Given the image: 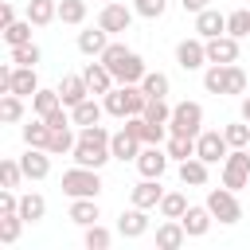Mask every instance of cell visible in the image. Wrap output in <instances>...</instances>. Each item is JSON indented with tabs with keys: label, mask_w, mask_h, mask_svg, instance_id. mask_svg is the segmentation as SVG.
I'll list each match as a JSON object with an SVG mask.
<instances>
[{
	"label": "cell",
	"mask_w": 250,
	"mask_h": 250,
	"mask_svg": "<svg viewBox=\"0 0 250 250\" xmlns=\"http://www.w3.org/2000/svg\"><path fill=\"white\" fill-rule=\"evenodd\" d=\"M109 137L113 133H105L102 125H86L82 133H78V141H74V164H82V168H105V160H113V152H109Z\"/></svg>",
	"instance_id": "1"
},
{
	"label": "cell",
	"mask_w": 250,
	"mask_h": 250,
	"mask_svg": "<svg viewBox=\"0 0 250 250\" xmlns=\"http://www.w3.org/2000/svg\"><path fill=\"white\" fill-rule=\"evenodd\" d=\"M102 62L109 66V74L125 86V82H141L148 70H145V62H141V55L137 51H129L125 43H109L105 51H102Z\"/></svg>",
	"instance_id": "2"
},
{
	"label": "cell",
	"mask_w": 250,
	"mask_h": 250,
	"mask_svg": "<svg viewBox=\"0 0 250 250\" xmlns=\"http://www.w3.org/2000/svg\"><path fill=\"white\" fill-rule=\"evenodd\" d=\"M105 113H113V117H133V113H145V105H148V94L141 90V82H125V86H113L109 94H105Z\"/></svg>",
	"instance_id": "3"
},
{
	"label": "cell",
	"mask_w": 250,
	"mask_h": 250,
	"mask_svg": "<svg viewBox=\"0 0 250 250\" xmlns=\"http://www.w3.org/2000/svg\"><path fill=\"white\" fill-rule=\"evenodd\" d=\"M98 172L102 168H82V164L66 168L62 172V191L70 199H98V191H102V176Z\"/></svg>",
	"instance_id": "4"
},
{
	"label": "cell",
	"mask_w": 250,
	"mask_h": 250,
	"mask_svg": "<svg viewBox=\"0 0 250 250\" xmlns=\"http://www.w3.org/2000/svg\"><path fill=\"white\" fill-rule=\"evenodd\" d=\"M207 211H211L219 223H227V227H230V223H238V219H242L238 191H230L227 184H223V188H211V191H207Z\"/></svg>",
	"instance_id": "5"
},
{
	"label": "cell",
	"mask_w": 250,
	"mask_h": 250,
	"mask_svg": "<svg viewBox=\"0 0 250 250\" xmlns=\"http://www.w3.org/2000/svg\"><path fill=\"white\" fill-rule=\"evenodd\" d=\"M199 125H203V105H199V102H180V105H172L168 133H180V137H199Z\"/></svg>",
	"instance_id": "6"
},
{
	"label": "cell",
	"mask_w": 250,
	"mask_h": 250,
	"mask_svg": "<svg viewBox=\"0 0 250 250\" xmlns=\"http://www.w3.org/2000/svg\"><path fill=\"white\" fill-rule=\"evenodd\" d=\"M223 184L230 191H242L250 184V152L246 148H230L227 160H223Z\"/></svg>",
	"instance_id": "7"
},
{
	"label": "cell",
	"mask_w": 250,
	"mask_h": 250,
	"mask_svg": "<svg viewBox=\"0 0 250 250\" xmlns=\"http://www.w3.org/2000/svg\"><path fill=\"white\" fill-rule=\"evenodd\" d=\"M227 152H230V141H227L223 133L207 129V133H199V137H195V156H203L207 164H219V160H227Z\"/></svg>",
	"instance_id": "8"
},
{
	"label": "cell",
	"mask_w": 250,
	"mask_h": 250,
	"mask_svg": "<svg viewBox=\"0 0 250 250\" xmlns=\"http://www.w3.org/2000/svg\"><path fill=\"white\" fill-rule=\"evenodd\" d=\"M129 23H133V8H125V4H117V0L102 4V12H98V27H105L109 35H117V31H129Z\"/></svg>",
	"instance_id": "9"
},
{
	"label": "cell",
	"mask_w": 250,
	"mask_h": 250,
	"mask_svg": "<svg viewBox=\"0 0 250 250\" xmlns=\"http://www.w3.org/2000/svg\"><path fill=\"white\" fill-rule=\"evenodd\" d=\"M176 62L184 66V70H199L203 62H207V39H180L176 43Z\"/></svg>",
	"instance_id": "10"
},
{
	"label": "cell",
	"mask_w": 250,
	"mask_h": 250,
	"mask_svg": "<svg viewBox=\"0 0 250 250\" xmlns=\"http://www.w3.org/2000/svg\"><path fill=\"white\" fill-rule=\"evenodd\" d=\"M168 160H172V156H168V148L148 145V148H141V156H137L133 164H137V172H141V176H156V180H160V176H164V168H168Z\"/></svg>",
	"instance_id": "11"
},
{
	"label": "cell",
	"mask_w": 250,
	"mask_h": 250,
	"mask_svg": "<svg viewBox=\"0 0 250 250\" xmlns=\"http://www.w3.org/2000/svg\"><path fill=\"white\" fill-rule=\"evenodd\" d=\"M145 230H148V207H137V203H133L129 211L117 215V234H121V238H141Z\"/></svg>",
	"instance_id": "12"
},
{
	"label": "cell",
	"mask_w": 250,
	"mask_h": 250,
	"mask_svg": "<svg viewBox=\"0 0 250 250\" xmlns=\"http://www.w3.org/2000/svg\"><path fill=\"white\" fill-rule=\"evenodd\" d=\"M20 168H23V176H27V180H47V172H51V152H47V148H31V145H27V152L20 156Z\"/></svg>",
	"instance_id": "13"
},
{
	"label": "cell",
	"mask_w": 250,
	"mask_h": 250,
	"mask_svg": "<svg viewBox=\"0 0 250 250\" xmlns=\"http://www.w3.org/2000/svg\"><path fill=\"white\" fill-rule=\"evenodd\" d=\"M195 35L199 39H215V35H227V16L219 8H203L195 16Z\"/></svg>",
	"instance_id": "14"
},
{
	"label": "cell",
	"mask_w": 250,
	"mask_h": 250,
	"mask_svg": "<svg viewBox=\"0 0 250 250\" xmlns=\"http://www.w3.org/2000/svg\"><path fill=\"white\" fill-rule=\"evenodd\" d=\"M141 137H133L129 129H117L113 137H109V152H113V160H137L141 156Z\"/></svg>",
	"instance_id": "15"
},
{
	"label": "cell",
	"mask_w": 250,
	"mask_h": 250,
	"mask_svg": "<svg viewBox=\"0 0 250 250\" xmlns=\"http://www.w3.org/2000/svg\"><path fill=\"white\" fill-rule=\"evenodd\" d=\"M82 78H86V86H90V94H109L113 90V74H109V66L98 59V62H86V70H82Z\"/></svg>",
	"instance_id": "16"
},
{
	"label": "cell",
	"mask_w": 250,
	"mask_h": 250,
	"mask_svg": "<svg viewBox=\"0 0 250 250\" xmlns=\"http://www.w3.org/2000/svg\"><path fill=\"white\" fill-rule=\"evenodd\" d=\"M59 98H62V105H66V109H74L78 102H86V98H90L86 78H82V74H66V78L59 82Z\"/></svg>",
	"instance_id": "17"
},
{
	"label": "cell",
	"mask_w": 250,
	"mask_h": 250,
	"mask_svg": "<svg viewBox=\"0 0 250 250\" xmlns=\"http://www.w3.org/2000/svg\"><path fill=\"white\" fill-rule=\"evenodd\" d=\"M180 223H184V230H188V238H203V234L211 230V223H215V215H211V211H207V203H203V207H188Z\"/></svg>",
	"instance_id": "18"
},
{
	"label": "cell",
	"mask_w": 250,
	"mask_h": 250,
	"mask_svg": "<svg viewBox=\"0 0 250 250\" xmlns=\"http://www.w3.org/2000/svg\"><path fill=\"white\" fill-rule=\"evenodd\" d=\"M184 242H188V230H184L180 219H164V223L156 227V246H160V250H180Z\"/></svg>",
	"instance_id": "19"
},
{
	"label": "cell",
	"mask_w": 250,
	"mask_h": 250,
	"mask_svg": "<svg viewBox=\"0 0 250 250\" xmlns=\"http://www.w3.org/2000/svg\"><path fill=\"white\" fill-rule=\"evenodd\" d=\"M234 59H238V39L234 35L207 39V62H234Z\"/></svg>",
	"instance_id": "20"
},
{
	"label": "cell",
	"mask_w": 250,
	"mask_h": 250,
	"mask_svg": "<svg viewBox=\"0 0 250 250\" xmlns=\"http://www.w3.org/2000/svg\"><path fill=\"white\" fill-rule=\"evenodd\" d=\"M207 160L203 156H188V160H180V184L184 188H203L207 184Z\"/></svg>",
	"instance_id": "21"
},
{
	"label": "cell",
	"mask_w": 250,
	"mask_h": 250,
	"mask_svg": "<svg viewBox=\"0 0 250 250\" xmlns=\"http://www.w3.org/2000/svg\"><path fill=\"white\" fill-rule=\"evenodd\" d=\"M109 47V31L105 27H90V31H78V51L90 55V59H102V51Z\"/></svg>",
	"instance_id": "22"
},
{
	"label": "cell",
	"mask_w": 250,
	"mask_h": 250,
	"mask_svg": "<svg viewBox=\"0 0 250 250\" xmlns=\"http://www.w3.org/2000/svg\"><path fill=\"white\" fill-rule=\"evenodd\" d=\"M129 195H133V203H137V207H160V199H164V191H160V180H156V176H145Z\"/></svg>",
	"instance_id": "23"
},
{
	"label": "cell",
	"mask_w": 250,
	"mask_h": 250,
	"mask_svg": "<svg viewBox=\"0 0 250 250\" xmlns=\"http://www.w3.org/2000/svg\"><path fill=\"white\" fill-rule=\"evenodd\" d=\"M27 20L35 27H47L51 20H59V0H27Z\"/></svg>",
	"instance_id": "24"
},
{
	"label": "cell",
	"mask_w": 250,
	"mask_h": 250,
	"mask_svg": "<svg viewBox=\"0 0 250 250\" xmlns=\"http://www.w3.org/2000/svg\"><path fill=\"white\" fill-rule=\"evenodd\" d=\"M102 113H105V105H98L94 98H86V102H78V105L70 109V121L86 129V125H98V121H102Z\"/></svg>",
	"instance_id": "25"
},
{
	"label": "cell",
	"mask_w": 250,
	"mask_h": 250,
	"mask_svg": "<svg viewBox=\"0 0 250 250\" xmlns=\"http://www.w3.org/2000/svg\"><path fill=\"white\" fill-rule=\"evenodd\" d=\"M43 215H47V199H43L39 191L20 195V219H23V223H39Z\"/></svg>",
	"instance_id": "26"
},
{
	"label": "cell",
	"mask_w": 250,
	"mask_h": 250,
	"mask_svg": "<svg viewBox=\"0 0 250 250\" xmlns=\"http://www.w3.org/2000/svg\"><path fill=\"white\" fill-rule=\"evenodd\" d=\"M98 219H102L98 199H74V203H70V223H78V227H94Z\"/></svg>",
	"instance_id": "27"
},
{
	"label": "cell",
	"mask_w": 250,
	"mask_h": 250,
	"mask_svg": "<svg viewBox=\"0 0 250 250\" xmlns=\"http://www.w3.org/2000/svg\"><path fill=\"white\" fill-rule=\"evenodd\" d=\"M203 90L207 94H227V62H211L203 70Z\"/></svg>",
	"instance_id": "28"
},
{
	"label": "cell",
	"mask_w": 250,
	"mask_h": 250,
	"mask_svg": "<svg viewBox=\"0 0 250 250\" xmlns=\"http://www.w3.org/2000/svg\"><path fill=\"white\" fill-rule=\"evenodd\" d=\"M62 105V98H59V90H35V98H31V109H35V117H47V113H55Z\"/></svg>",
	"instance_id": "29"
},
{
	"label": "cell",
	"mask_w": 250,
	"mask_h": 250,
	"mask_svg": "<svg viewBox=\"0 0 250 250\" xmlns=\"http://www.w3.org/2000/svg\"><path fill=\"white\" fill-rule=\"evenodd\" d=\"M23 145H31V148H47L51 145V125L39 117V121H31V125H23Z\"/></svg>",
	"instance_id": "30"
},
{
	"label": "cell",
	"mask_w": 250,
	"mask_h": 250,
	"mask_svg": "<svg viewBox=\"0 0 250 250\" xmlns=\"http://www.w3.org/2000/svg\"><path fill=\"white\" fill-rule=\"evenodd\" d=\"M31 20H16V23H8L4 27V43L8 47H23V43H31Z\"/></svg>",
	"instance_id": "31"
},
{
	"label": "cell",
	"mask_w": 250,
	"mask_h": 250,
	"mask_svg": "<svg viewBox=\"0 0 250 250\" xmlns=\"http://www.w3.org/2000/svg\"><path fill=\"white\" fill-rule=\"evenodd\" d=\"M74 133H70V125H62V129H51V145H47V152L51 156H62V152H74Z\"/></svg>",
	"instance_id": "32"
},
{
	"label": "cell",
	"mask_w": 250,
	"mask_h": 250,
	"mask_svg": "<svg viewBox=\"0 0 250 250\" xmlns=\"http://www.w3.org/2000/svg\"><path fill=\"white\" fill-rule=\"evenodd\" d=\"M168 156L172 160H188V156H195V137H180V133H168Z\"/></svg>",
	"instance_id": "33"
},
{
	"label": "cell",
	"mask_w": 250,
	"mask_h": 250,
	"mask_svg": "<svg viewBox=\"0 0 250 250\" xmlns=\"http://www.w3.org/2000/svg\"><path fill=\"white\" fill-rule=\"evenodd\" d=\"M184 211H188V195H184V191H164L160 215H164V219H184Z\"/></svg>",
	"instance_id": "34"
},
{
	"label": "cell",
	"mask_w": 250,
	"mask_h": 250,
	"mask_svg": "<svg viewBox=\"0 0 250 250\" xmlns=\"http://www.w3.org/2000/svg\"><path fill=\"white\" fill-rule=\"evenodd\" d=\"M59 20L70 23V27H78L86 20V0H59Z\"/></svg>",
	"instance_id": "35"
},
{
	"label": "cell",
	"mask_w": 250,
	"mask_h": 250,
	"mask_svg": "<svg viewBox=\"0 0 250 250\" xmlns=\"http://www.w3.org/2000/svg\"><path fill=\"white\" fill-rule=\"evenodd\" d=\"M20 117H23V98L8 90V94L0 98V121H8V125H12V121H20Z\"/></svg>",
	"instance_id": "36"
},
{
	"label": "cell",
	"mask_w": 250,
	"mask_h": 250,
	"mask_svg": "<svg viewBox=\"0 0 250 250\" xmlns=\"http://www.w3.org/2000/svg\"><path fill=\"white\" fill-rule=\"evenodd\" d=\"M141 90H145L148 98H164V94H168V74H160V70H148V74L141 78Z\"/></svg>",
	"instance_id": "37"
},
{
	"label": "cell",
	"mask_w": 250,
	"mask_h": 250,
	"mask_svg": "<svg viewBox=\"0 0 250 250\" xmlns=\"http://www.w3.org/2000/svg\"><path fill=\"white\" fill-rule=\"evenodd\" d=\"M82 242H86V250H105V246L113 242V234H109V230H105L102 223H94V227H86Z\"/></svg>",
	"instance_id": "38"
},
{
	"label": "cell",
	"mask_w": 250,
	"mask_h": 250,
	"mask_svg": "<svg viewBox=\"0 0 250 250\" xmlns=\"http://www.w3.org/2000/svg\"><path fill=\"white\" fill-rule=\"evenodd\" d=\"M227 35H234V39L250 35V12H246V8H234V12L227 16Z\"/></svg>",
	"instance_id": "39"
},
{
	"label": "cell",
	"mask_w": 250,
	"mask_h": 250,
	"mask_svg": "<svg viewBox=\"0 0 250 250\" xmlns=\"http://www.w3.org/2000/svg\"><path fill=\"white\" fill-rule=\"evenodd\" d=\"M145 117H148V121H156V125H168V121H172V105H168L164 98H148Z\"/></svg>",
	"instance_id": "40"
},
{
	"label": "cell",
	"mask_w": 250,
	"mask_h": 250,
	"mask_svg": "<svg viewBox=\"0 0 250 250\" xmlns=\"http://www.w3.org/2000/svg\"><path fill=\"white\" fill-rule=\"evenodd\" d=\"M223 137L230 141V148H246V145H250V121H234V125H227Z\"/></svg>",
	"instance_id": "41"
},
{
	"label": "cell",
	"mask_w": 250,
	"mask_h": 250,
	"mask_svg": "<svg viewBox=\"0 0 250 250\" xmlns=\"http://www.w3.org/2000/svg\"><path fill=\"white\" fill-rule=\"evenodd\" d=\"M43 59V51L35 47V43H23V47H12V62L16 66H35Z\"/></svg>",
	"instance_id": "42"
},
{
	"label": "cell",
	"mask_w": 250,
	"mask_h": 250,
	"mask_svg": "<svg viewBox=\"0 0 250 250\" xmlns=\"http://www.w3.org/2000/svg\"><path fill=\"white\" fill-rule=\"evenodd\" d=\"M20 230H23L20 211H16V215H0V242H16V238H20Z\"/></svg>",
	"instance_id": "43"
},
{
	"label": "cell",
	"mask_w": 250,
	"mask_h": 250,
	"mask_svg": "<svg viewBox=\"0 0 250 250\" xmlns=\"http://www.w3.org/2000/svg\"><path fill=\"white\" fill-rule=\"evenodd\" d=\"M133 12L145 16V20H160L168 12V0H133Z\"/></svg>",
	"instance_id": "44"
},
{
	"label": "cell",
	"mask_w": 250,
	"mask_h": 250,
	"mask_svg": "<svg viewBox=\"0 0 250 250\" xmlns=\"http://www.w3.org/2000/svg\"><path fill=\"white\" fill-rule=\"evenodd\" d=\"M20 180H27L23 168H20V160H4L0 164V184L4 188H20Z\"/></svg>",
	"instance_id": "45"
},
{
	"label": "cell",
	"mask_w": 250,
	"mask_h": 250,
	"mask_svg": "<svg viewBox=\"0 0 250 250\" xmlns=\"http://www.w3.org/2000/svg\"><path fill=\"white\" fill-rule=\"evenodd\" d=\"M227 94H246V70L227 62Z\"/></svg>",
	"instance_id": "46"
},
{
	"label": "cell",
	"mask_w": 250,
	"mask_h": 250,
	"mask_svg": "<svg viewBox=\"0 0 250 250\" xmlns=\"http://www.w3.org/2000/svg\"><path fill=\"white\" fill-rule=\"evenodd\" d=\"M16 211H20V195L12 188H4L0 191V215H16Z\"/></svg>",
	"instance_id": "47"
},
{
	"label": "cell",
	"mask_w": 250,
	"mask_h": 250,
	"mask_svg": "<svg viewBox=\"0 0 250 250\" xmlns=\"http://www.w3.org/2000/svg\"><path fill=\"white\" fill-rule=\"evenodd\" d=\"M43 121H47V125H51V129H62V125H74V121H70V113H66V109H62V105H59V109H55V113H47V117H43Z\"/></svg>",
	"instance_id": "48"
},
{
	"label": "cell",
	"mask_w": 250,
	"mask_h": 250,
	"mask_svg": "<svg viewBox=\"0 0 250 250\" xmlns=\"http://www.w3.org/2000/svg\"><path fill=\"white\" fill-rule=\"evenodd\" d=\"M180 8H184V12H191V16H199V12L207 8V0H180Z\"/></svg>",
	"instance_id": "49"
},
{
	"label": "cell",
	"mask_w": 250,
	"mask_h": 250,
	"mask_svg": "<svg viewBox=\"0 0 250 250\" xmlns=\"http://www.w3.org/2000/svg\"><path fill=\"white\" fill-rule=\"evenodd\" d=\"M0 23H4V27L16 23V8H12V4H0Z\"/></svg>",
	"instance_id": "50"
},
{
	"label": "cell",
	"mask_w": 250,
	"mask_h": 250,
	"mask_svg": "<svg viewBox=\"0 0 250 250\" xmlns=\"http://www.w3.org/2000/svg\"><path fill=\"white\" fill-rule=\"evenodd\" d=\"M242 121H250V94L242 98Z\"/></svg>",
	"instance_id": "51"
},
{
	"label": "cell",
	"mask_w": 250,
	"mask_h": 250,
	"mask_svg": "<svg viewBox=\"0 0 250 250\" xmlns=\"http://www.w3.org/2000/svg\"><path fill=\"white\" fill-rule=\"evenodd\" d=\"M102 4H109V0H102Z\"/></svg>",
	"instance_id": "52"
}]
</instances>
